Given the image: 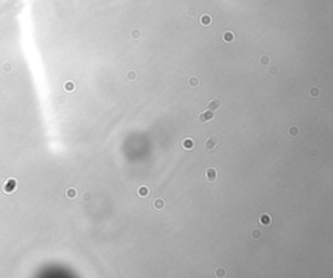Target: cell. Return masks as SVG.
Listing matches in <instances>:
<instances>
[{"instance_id":"6da1fadb","label":"cell","mask_w":333,"mask_h":278,"mask_svg":"<svg viewBox=\"0 0 333 278\" xmlns=\"http://www.w3.org/2000/svg\"><path fill=\"white\" fill-rule=\"evenodd\" d=\"M215 118V116H214V112H211V111H208V109H206V111H203V112H201L199 113V116H198V120H199V122H202V123H207V122H211L212 120Z\"/></svg>"},{"instance_id":"5bb4252c","label":"cell","mask_w":333,"mask_h":278,"mask_svg":"<svg viewBox=\"0 0 333 278\" xmlns=\"http://www.w3.org/2000/svg\"><path fill=\"white\" fill-rule=\"evenodd\" d=\"M125 78L128 81H135L137 80V73L134 70H128L125 73Z\"/></svg>"},{"instance_id":"5b68a950","label":"cell","mask_w":333,"mask_h":278,"mask_svg":"<svg viewBox=\"0 0 333 278\" xmlns=\"http://www.w3.org/2000/svg\"><path fill=\"white\" fill-rule=\"evenodd\" d=\"M152 207H154V209H155V211H163L164 208L167 207V203H165V200H164V199H161V198H157V199H155V200L152 201Z\"/></svg>"},{"instance_id":"ffe728a7","label":"cell","mask_w":333,"mask_h":278,"mask_svg":"<svg viewBox=\"0 0 333 278\" xmlns=\"http://www.w3.org/2000/svg\"><path fill=\"white\" fill-rule=\"evenodd\" d=\"M276 73H277V69H276V68H271V69H269V74H271V75H274Z\"/></svg>"},{"instance_id":"7402d4cb","label":"cell","mask_w":333,"mask_h":278,"mask_svg":"<svg viewBox=\"0 0 333 278\" xmlns=\"http://www.w3.org/2000/svg\"><path fill=\"white\" fill-rule=\"evenodd\" d=\"M133 36H134V38L139 36V31H138V30H134V31H133Z\"/></svg>"},{"instance_id":"9a60e30c","label":"cell","mask_w":333,"mask_h":278,"mask_svg":"<svg viewBox=\"0 0 333 278\" xmlns=\"http://www.w3.org/2000/svg\"><path fill=\"white\" fill-rule=\"evenodd\" d=\"M64 90H65V91H73V90H74V83H73V82H70V81L65 82Z\"/></svg>"},{"instance_id":"e0dca14e","label":"cell","mask_w":333,"mask_h":278,"mask_svg":"<svg viewBox=\"0 0 333 278\" xmlns=\"http://www.w3.org/2000/svg\"><path fill=\"white\" fill-rule=\"evenodd\" d=\"M201 22L203 23V25H210V23H211V17L210 16H203L201 18Z\"/></svg>"},{"instance_id":"8fae6325","label":"cell","mask_w":333,"mask_h":278,"mask_svg":"<svg viewBox=\"0 0 333 278\" xmlns=\"http://www.w3.org/2000/svg\"><path fill=\"white\" fill-rule=\"evenodd\" d=\"M320 94H321V91L318 86H312V87H310V90H308V95H310V98H312V99H318L319 96H320Z\"/></svg>"},{"instance_id":"7c38bea8","label":"cell","mask_w":333,"mask_h":278,"mask_svg":"<svg viewBox=\"0 0 333 278\" xmlns=\"http://www.w3.org/2000/svg\"><path fill=\"white\" fill-rule=\"evenodd\" d=\"M288 134H289L291 138H297V136L299 135V128L296 126V125L289 126V129H288Z\"/></svg>"},{"instance_id":"ba28073f","label":"cell","mask_w":333,"mask_h":278,"mask_svg":"<svg viewBox=\"0 0 333 278\" xmlns=\"http://www.w3.org/2000/svg\"><path fill=\"white\" fill-rule=\"evenodd\" d=\"M262 236H263V233H262V230L258 229V228H254L251 231H250V238H251L252 241H255V242L259 241Z\"/></svg>"},{"instance_id":"44dd1931","label":"cell","mask_w":333,"mask_h":278,"mask_svg":"<svg viewBox=\"0 0 333 278\" xmlns=\"http://www.w3.org/2000/svg\"><path fill=\"white\" fill-rule=\"evenodd\" d=\"M260 63H262V64H268V63H269L268 57H263V59L260 60Z\"/></svg>"},{"instance_id":"52a82bcc","label":"cell","mask_w":333,"mask_h":278,"mask_svg":"<svg viewBox=\"0 0 333 278\" xmlns=\"http://www.w3.org/2000/svg\"><path fill=\"white\" fill-rule=\"evenodd\" d=\"M181 146H182V148L184 150H186V151H191L194 148V140L191 139V138H185L182 142H181Z\"/></svg>"},{"instance_id":"3957f363","label":"cell","mask_w":333,"mask_h":278,"mask_svg":"<svg viewBox=\"0 0 333 278\" xmlns=\"http://www.w3.org/2000/svg\"><path fill=\"white\" fill-rule=\"evenodd\" d=\"M219 177V171L217 169H215V168H210V169H207V171H206V179H207V182H215L216 179H217Z\"/></svg>"},{"instance_id":"4fadbf2b","label":"cell","mask_w":333,"mask_h":278,"mask_svg":"<svg viewBox=\"0 0 333 278\" xmlns=\"http://www.w3.org/2000/svg\"><path fill=\"white\" fill-rule=\"evenodd\" d=\"M77 195H78V193L74 187H70L65 191V196H67L68 199H74V198H77Z\"/></svg>"},{"instance_id":"8992f818","label":"cell","mask_w":333,"mask_h":278,"mask_svg":"<svg viewBox=\"0 0 333 278\" xmlns=\"http://www.w3.org/2000/svg\"><path fill=\"white\" fill-rule=\"evenodd\" d=\"M259 222L262 225H264V226H269L271 224H272V218H271V216L268 213L263 212V213L259 216Z\"/></svg>"},{"instance_id":"9c48e42d","label":"cell","mask_w":333,"mask_h":278,"mask_svg":"<svg viewBox=\"0 0 333 278\" xmlns=\"http://www.w3.org/2000/svg\"><path fill=\"white\" fill-rule=\"evenodd\" d=\"M137 194H138V196H141V198H147L150 195V188L147 186H145V185H142V186L138 187Z\"/></svg>"},{"instance_id":"277c9868","label":"cell","mask_w":333,"mask_h":278,"mask_svg":"<svg viewBox=\"0 0 333 278\" xmlns=\"http://www.w3.org/2000/svg\"><path fill=\"white\" fill-rule=\"evenodd\" d=\"M217 139L214 138V136H211V138H207L204 140V148L207 151H214L216 148V146H217Z\"/></svg>"},{"instance_id":"2e32d148","label":"cell","mask_w":333,"mask_h":278,"mask_svg":"<svg viewBox=\"0 0 333 278\" xmlns=\"http://www.w3.org/2000/svg\"><path fill=\"white\" fill-rule=\"evenodd\" d=\"M82 199H83L85 201H91V199H92L91 191H85L83 195H82Z\"/></svg>"},{"instance_id":"7a4b0ae2","label":"cell","mask_w":333,"mask_h":278,"mask_svg":"<svg viewBox=\"0 0 333 278\" xmlns=\"http://www.w3.org/2000/svg\"><path fill=\"white\" fill-rule=\"evenodd\" d=\"M221 107H222V101L220 100V99H211V100L208 101V104H207V109H208V111H211V112L219 111Z\"/></svg>"},{"instance_id":"d6986e66","label":"cell","mask_w":333,"mask_h":278,"mask_svg":"<svg viewBox=\"0 0 333 278\" xmlns=\"http://www.w3.org/2000/svg\"><path fill=\"white\" fill-rule=\"evenodd\" d=\"M233 38H234V35H233L232 33H225L224 34V40H225V42H232Z\"/></svg>"},{"instance_id":"ac0fdd59","label":"cell","mask_w":333,"mask_h":278,"mask_svg":"<svg viewBox=\"0 0 333 278\" xmlns=\"http://www.w3.org/2000/svg\"><path fill=\"white\" fill-rule=\"evenodd\" d=\"M226 274V270L224 269V268H219V269H216V276L217 277H225Z\"/></svg>"},{"instance_id":"30bf717a","label":"cell","mask_w":333,"mask_h":278,"mask_svg":"<svg viewBox=\"0 0 333 278\" xmlns=\"http://www.w3.org/2000/svg\"><path fill=\"white\" fill-rule=\"evenodd\" d=\"M187 85L190 86L191 88H197L199 85H201V81H199L198 77H195V75H190V77L187 78Z\"/></svg>"}]
</instances>
